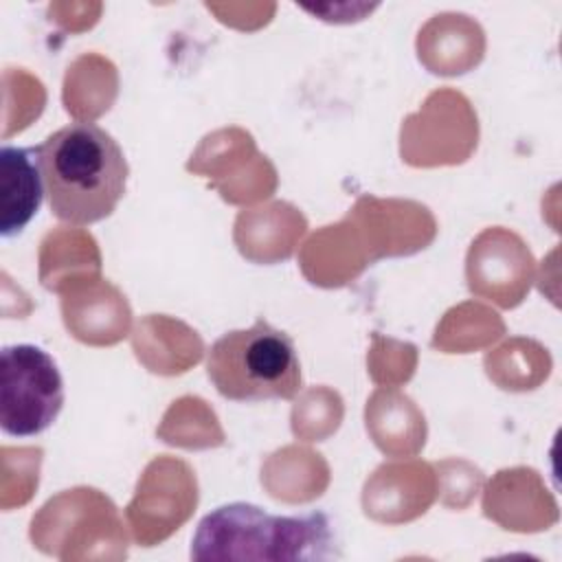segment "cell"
Here are the masks:
<instances>
[{"instance_id": "3957f363", "label": "cell", "mask_w": 562, "mask_h": 562, "mask_svg": "<svg viewBox=\"0 0 562 562\" xmlns=\"http://www.w3.org/2000/svg\"><path fill=\"white\" fill-rule=\"evenodd\" d=\"M206 375L233 402L292 400L303 384L292 338L263 318L222 334L206 351Z\"/></svg>"}, {"instance_id": "6da1fadb", "label": "cell", "mask_w": 562, "mask_h": 562, "mask_svg": "<svg viewBox=\"0 0 562 562\" xmlns=\"http://www.w3.org/2000/svg\"><path fill=\"white\" fill-rule=\"evenodd\" d=\"M37 154L48 206L61 222H101L125 193V154L114 136L94 123L75 121L55 130L37 145Z\"/></svg>"}, {"instance_id": "5b68a950", "label": "cell", "mask_w": 562, "mask_h": 562, "mask_svg": "<svg viewBox=\"0 0 562 562\" xmlns=\"http://www.w3.org/2000/svg\"><path fill=\"white\" fill-rule=\"evenodd\" d=\"M44 178L35 147L0 149V235L13 237L35 217L44 200Z\"/></svg>"}, {"instance_id": "7a4b0ae2", "label": "cell", "mask_w": 562, "mask_h": 562, "mask_svg": "<svg viewBox=\"0 0 562 562\" xmlns=\"http://www.w3.org/2000/svg\"><path fill=\"white\" fill-rule=\"evenodd\" d=\"M191 558L246 562L327 560L338 558V542L323 512L274 516L252 503H228L198 522Z\"/></svg>"}, {"instance_id": "277c9868", "label": "cell", "mask_w": 562, "mask_h": 562, "mask_svg": "<svg viewBox=\"0 0 562 562\" xmlns=\"http://www.w3.org/2000/svg\"><path fill=\"white\" fill-rule=\"evenodd\" d=\"M64 406L57 362L37 345L0 351V426L11 437H35L53 426Z\"/></svg>"}]
</instances>
